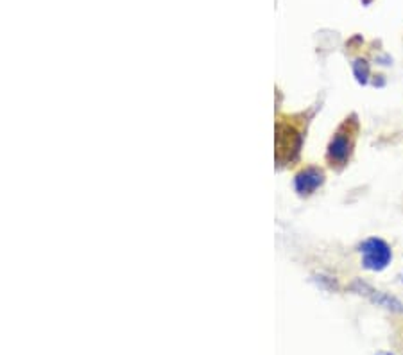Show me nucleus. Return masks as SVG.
<instances>
[{"instance_id":"obj_2","label":"nucleus","mask_w":403,"mask_h":355,"mask_svg":"<svg viewBox=\"0 0 403 355\" xmlns=\"http://www.w3.org/2000/svg\"><path fill=\"white\" fill-rule=\"evenodd\" d=\"M351 149V140L350 136H346V133H339L336 136V140L330 146V155L337 160V162H344Z\"/></svg>"},{"instance_id":"obj_3","label":"nucleus","mask_w":403,"mask_h":355,"mask_svg":"<svg viewBox=\"0 0 403 355\" xmlns=\"http://www.w3.org/2000/svg\"><path fill=\"white\" fill-rule=\"evenodd\" d=\"M378 355H391V354H378Z\"/></svg>"},{"instance_id":"obj_1","label":"nucleus","mask_w":403,"mask_h":355,"mask_svg":"<svg viewBox=\"0 0 403 355\" xmlns=\"http://www.w3.org/2000/svg\"><path fill=\"white\" fill-rule=\"evenodd\" d=\"M362 253H364L365 268L370 269H384L392 258L389 246L380 239H370L362 246Z\"/></svg>"}]
</instances>
